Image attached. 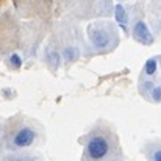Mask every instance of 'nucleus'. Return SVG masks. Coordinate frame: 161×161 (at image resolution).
I'll use <instances>...</instances> for the list:
<instances>
[{
    "label": "nucleus",
    "instance_id": "obj_1",
    "mask_svg": "<svg viewBox=\"0 0 161 161\" xmlns=\"http://www.w3.org/2000/svg\"><path fill=\"white\" fill-rule=\"evenodd\" d=\"M116 150L111 136L103 131H92L85 144L83 161H109Z\"/></svg>",
    "mask_w": 161,
    "mask_h": 161
},
{
    "label": "nucleus",
    "instance_id": "obj_2",
    "mask_svg": "<svg viewBox=\"0 0 161 161\" xmlns=\"http://www.w3.org/2000/svg\"><path fill=\"white\" fill-rule=\"evenodd\" d=\"M91 44L99 52H108L117 44V35L109 24H92L88 28Z\"/></svg>",
    "mask_w": 161,
    "mask_h": 161
},
{
    "label": "nucleus",
    "instance_id": "obj_3",
    "mask_svg": "<svg viewBox=\"0 0 161 161\" xmlns=\"http://www.w3.org/2000/svg\"><path fill=\"white\" fill-rule=\"evenodd\" d=\"M36 138H38V133H36L35 127H31L28 124H24L11 133L9 141H8V147L14 149V150L28 149L36 142Z\"/></svg>",
    "mask_w": 161,
    "mask_h": 161
},
{
    "label": "nucleus",
    "instance_id": "obj_4",
    "mask_svg": "<svg viewBox=\"0 0 161 161\" xmlns=\"http://www.w3.org/2000/svg\"><path fill=\"white\" fill-rule=\"evenodd\" d=\"M133 38L144 46H150L153 42V36H152V33L144 20H138L133 25Z\"/></svg>",
    "mask_w": 161,
    "mask_h": 161
},
{
    "label": "nucleus",
    "instance_id": "obj_5",
    "mask_svg": "<svg viewBox=\"0 0 161 161\" xmlns=\"http://www.w3.org/2000/svg\"><path fill=\"white\" fill-rule=\"evenodd\" d=\"M116 13V20H117V24L124 28V30H127V25H128V14H127V9L122 6V5H116V9H114Z\"/></svg>",
    "mask_w": 161,
    "mask_h": 161
},
{
    "label": "nucleus",
    "instance_id": "obj_6",
    "mask_svg": "<svg viewBox=\"0 0 161 161\" xmlns=\"http://www.w3.org/2000/svg\"><path fill=\"white\" fill-rule=\"evenodd\" d=\"M157 70H158V61H157V58L147 59L146 64H144V74L147 77H153L157 74Z\"/></svg>",
    "mask_w": 161,
    "mask_h": 161
},
{
    "label": "nucleus",
    "instance_id": "obj_7",
    "mask_svg": "<svg viewBox=\"0 0 161 161\" xmlns=\"http://www.w3.org/2000/svg\"><path fill=\"white\" fill-rule=\"evenodd\" d=\"M63 56L67 59V61H75L78 58V50L74 49V47H66L63 50Z\"/></svg>",
    "mask_w": 161,
    "mask_h": 161
},
{
    "label": "nucleus",
    "instance_id": "obj_8",
    "mask_svg": "<svg viewBox=\"0 0 161 161\" xmlns=\"http://www.w3.org/2000/svg\"><path fill=\"white\" fill-rule=\"evenodd\" d=\"M149 94H150V100L152 102H157V103L161 102V86H153Z\"/></svg>",
    "mask_w": 161,
    "mask_h": 161
},
{
    "label": "nucleus",
    "instance_id": "obj_9",
    "mask_svg": "<svg viewBox=\"0 0 161 161\" xmlns=\"http://www.w3.org/2000/svg\"><path fill=\"white\" fill-rule=\"evenodd\" d=\"M9 63H11V66H13L14 69H19V67L22 66V59H20V56L17 53H13L9 56Z\"/></svg>",
    "mask_w": 161,
    "mask_h": 161
},
{
    "label": "nucleus",
    "instance_id": "obj_10",
    "mask_svg": "<svg viewBox=\"0 0 161 161\" xmlns=\"http://www.w3.org/2000/svg\"><path fill=\"white\" fill-rule=\"evenodd\" d=\"M49 63H52L53 69H56L58 64H59V53L58 52H52V53L49 55Z\"/></svg>",
    "mask_w": 161,
    "mask_h": 161
},
{
    "label": "nucleus",
    "instance_id": "obj_11",
    "mask_svg": "<svg viewBox=\"0 0 161 161\" xmlns=\"http://www.w3.org/2000/svg\"><path fill=\"white\" fill-rule=\"evenodd\" d=\"M150 161H161V147H158V149H155L152 153H150Z\"/></svg>",
    "mask_w": 161,
    "mask_h": 161
},
{
    "label": "nucleus",
    "instance_id": "obj_12",
    "mask_svg": "<svg viewBox=\"0 0 161 161\" xmlns=\"http://www.w3.org/2000/svg\"><path fill=\"white\" fill-rule=\"evenodd\" d=\"M153 86H155V85H153L152 81H146V83H142V86H141V92H142V94H146V92H150Z\"/></svg>",
    "mask_w": 161,
    "mask_h": 161
}]
</instances>
